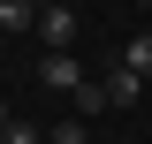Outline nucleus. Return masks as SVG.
Returning <instances> with one entry per match:
<instances>
[{
  "label": "nucleus",
  "instance_id": "f257e3e1",
  "mask_svg": "<svg viewBox=\"0 0 152 144\" xmlns=\"http://www.w3.org/2000/svg\"><path fill=\"white\" fill-rule=\"evenodd\" d=\"M38 38H46V53H69L76 46V8H61V0L38 8Z\"/></svg>",
  "mask_w": 152,
  "mask_h": 144
},
{
  "label": "nucleus",
  "instance_id": "f03ea898",
  "mask_svg": "<svg viewBox=\"0 0 152 144\" xmlns=\"http://www.w3.org/2000/svg\"><path fill=\"white\" fill-rule=\"evenodd\" d=\"M38 84H46V91H84L91 76H84L76 53H46V61H38Z\"/></svg>",
  "mask_w": 152,
  "mask_h": 144
},
{
  "label": "nucleus",
  "instance_id": "7ed1b4c3",
  "mask_svg": "<svg viewBox=\"0 0 152 144\" xmlns=\"http://www.w3.org/2000/svg\"><path fill=\"white\" fill-rule=\"evenodd\" d=\"M122 68H129V76H145V84H152V31H137L129 46H122Z\"/></svg>",
  "mask_w": 152,
  "mask_h": 144
},
{
  "label": "nucleus",
  "instance_id": "20e7f679",
  "mask_svg": "<svg viewBox=\"0 0 152 144\" xmlns=\"http://www.w3.org/2000/svg\"><path fill=\"white\" fill-rule=\"evenodd\" d=\"M0 31H38V8H31V0H0Z\"/></svg>",
  "mask_w": 152,
  "mask_h": 144
},
{
  "label": "nucleus",
  "instance_id": "39448f33",
  "mask_svg": "<svg viewBox=\"0 0 152 144\" xmlns=\"http://www.w3.org/2000/svg\"><path fill=\"white\" fill-rule=\"evenodd\" d=\"M137 91H145V76L114 68V76H107V106H137Z\"/></svg>",
  "mask_w": 152,
  "mask_h": 144
},
{
  "label": "nucleus",
  "instance_id": "423d86ee",
  "mask_svg": "<svg viewBox=\"0 0 152 144\" xmlns=\"http://www.w3.org/2000/svg\"><path fill=\"white\" fill-rule=\"evenodd\" d=\"M46 144H91V129H84V114H69V121L46 129Z\"/></svg>",
  "mask_w": 152,
  "mask_h": 144
},
{
  "label": "nucleus",
  "instance_id": "0eeeda50",
  "mask_svg": "<svg viewBox=\"0 0 152 144\" xmlns=\"http://www.w3.org/2000/svg\"><path fill=\"white\" fill-rule=\"evenodd\" d=\"M0 144H46V129H31V121H8V129H0Z\"/></svg>",
  "mask_w": 152,
  "mask_h": 144
},
{
  "label": "nucleus",
  "instance_id": "6e6552de",
  "mask_svg": "<svg viewBox=\"0 0 152 144\" xmlns=\"http://www.w3.org/2000/svg\"><path fill=\"white\" fill-rule=\"evenodd\" d=\"M8 121H15V114H8V99H0V129H8Z\"/></svg>",
  "mask_w": 152,
  "mask_h": 144
}]
</instances>
